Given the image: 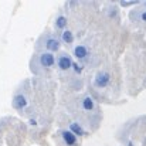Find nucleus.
I'll return each instance as SVG.
<instances>
[{
	"mask_svg": "<svg viewBox=\"0 0 146 146\" xmlns=\"http://www.w3.org/2000/svg\"><path fill=\"white\" fill-rule=\"evenodd\" d=\"M54 65H55V57L51 52H37L30 62V68L34 74H44L50 71Z\"/></svg>",
	"mask_w": 146,
	"mask_h": 146,
	"instance_id": "obj_1",
	"label": "nucleus"
},
{
	"mask_svg": "<svg viewBox=\"0 0 146 146\" xmlns=\"http://www.w3.org/2000/svg\"><path fill=\"white\" fill-rule=\"evenodd\" d=\"M36 47H37V51L38 52H55V51H58L60 47H61V43H60V40L54 36V34H44L38 41H37V44H36Z\"/></svg>",
	"mask_w": 146,
	"mask_h": 146,
	"instance_id": "obj_2",
	"label": "nucleus"
},
{
	"mask_svg": "<svg viewBox=\"0 0 146 146\" xmlns=\"http://www.w3.org/2000/svg\"><path fill=\"white\" fill-rule=\"evenodd\" d=\"M55 64L58 67V70L61 71H68L72 65H74V61L71 58V55H68L65 51H60L55 57Z\"/></svg>",
	"mask_w": 146,
	"mask_h": 146,
	"instance_id": "obj_3",
	"label": "nucleus"
},
{
	"mask_svg": "<svg viewBox=\"0 0 146 146\" xmlns=\"http://www.w3.org/2000/svg\"><path fill=\"white\" fill-rule=\"evenodd\" d=\"M13 108L17 109V111H23L26 106H27V95L23 92V91H17L14 95H13Z\"/></svg>",
	"mask_w": 146,
	"mask_h": 146,
	"instance_id": "obj_4",
	"label": "nucleus"
},
{
	"mask_svg": "<svg viewBox=\"0 0 146 146\" xmlns=\"http://www.w3.org/2000/svg\"><path fill=\"white\" fill-rule=\"evenodd\" d=\"M111 81V75L108 71H99L97 75H95V80H94V84L97 88H105Z\"/></svg>",
	"mask_w": 146,
	"mask_h": 146,
	"instance_id": "obj_5",
	"label": "nucleus"
},
{
	"mask_svg": "<svg viewBox=\"0 0 146 146\" xmlns=\"http://www.w3.org/2000/svg\"><path fill=\"white\" fill-rule=\"evenodd\" d=\"M61 136H62L64 142H65L68 146L77 145V136H75L71 131H62V132H61Z\"/></svg>",
	"mask_w": 146,
	"mask_h": 146,
	"instance_id": "obj_6",
	"label": "nucleus"
},
{
	"mask_svg": "<svg viewBox=\"0 0 146 146\" xmlns=\"http://www.w3.org/2000/svg\"><path fill=\"white\" fill-rule=\"evenodd\" d=\"M74 55L80 60V61H82V60H85L87 57H88V48L85 47V46H75V48H74Z\"/></svg>",
	"mask_w": 146,
	"mask_h": 146,
	"instance_id": "obj_7",
	"label": "nucleus"
},
{
	"mask_svg": "<svg viewBox=\"0 0 146 146\" xmlns=\"http://www.w3.org/2000/svg\"><path fill=\"white\" fill-rule=\"evenodd\" d=\"M54 24H55V29H57V30H64V29L67 27V17H65L62 13H58L57 17H55Z\"/></svg>",
	"mask_w": 146,
	"mask_h": 146,
	"instance_id": "obj_8",
	"label": "nucleus"
},
{
	"mask_svg": "<svg viewBox=\"0 0 146 146\" xmlns=\"http://www.w3.org/2000/svg\"><path fill=\"white\" fill-rule=\"evenodd\" d=\"M61 41L62 43H65V44H72L74 43V34H72V31H70V30H64L62 33H61Z\"/></svg>",
	"mask_w": 146,
	"mask_h": 146,
	"instance_id": "obj_9",
	"label": "nucleus"
},
{
	"mask_svg": "<svg viewBox=\"0 0 146 146\" xmlns=\"http://www.w3.org/2000/svg\"><path fill=\"white\" fill-rule=\"evenodd\" d=\"M70 131H71L75 136H82V135H85L84 129H82V128H81V125H80V123H77V122H72V123L70 125Z\"/></svg>",
	"mask_w": 146,
	"mask_h": 146,
	"instance_id": "obj_10",
	"label": "nucleus"
},
{
	"mask_svg": "<svg viewBox=\"0 0 146 146\" xmlns=\"http://www.w3.org/2000/svg\"><path fill=\"white\" fill-rule=\"evenodd\" d=\"M82 106H84V109H87V111H92V109H94V101L90 97H85L82 99Z\"/></svg>",
	"mask_w": 146,
	"mask_h": 146,
	"instance_id": "obj_11",
	"label": "nucleus"
},
{
	"mask_svg": "<svg viewBox=\"0 0 146 146\" xmlns=\"http://www.w3.org/2000/svg\"><path fill=\"white\" fill-rule=\"evenodd\" d=\"M139 19H141V21H145L146 23V10L139 11Z\"/></svg>",
	"mask_w": 146,
	"mask_h": 146,
	"instance_id": "obj_12",
	"label": "nucleus"
}]
</instances>
